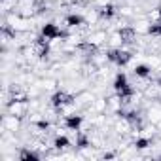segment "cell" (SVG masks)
Returning <instances> with one entry per match:
<instances>
[{
  "mask_svg": "<svg viewBox=\"0 0 161 161\" xmlns=\"http://www.w3.org/2000/svg\"><path fill=\"white\" fill-rule=\"evenodd\" d=\"M66 142H68L66 138H57V146H59V148L61 146H66Z\"/></svg>",
  "mask_w": 161,
  "mask_h": 161,
  "instance_id": "obj_2",
  "label": "cell"
},
{
  "mask_svg": "<svg viewBox=\"0 0 161 161\" xmlns=\"http://www.w3.org/2000/svg\"><path fill=\"white\" fill-rule=\"evenodd\" d=\"M136 72H138L140 76H146V74H148V68H146V66H138V68H136Z\"/></svg>",
  "mask_w": 161,
  "mask_h": 161,
  "instance_id": "obj_1",
  "label": "cell"
},
{
  "mask_svg": "<svg viewBox=\"0 0 161 161\" xmlns=\"http://www.w3.org/2000/svg\"><path fill=\"white\" fill-rule=\"evenodd\" d=\"M78 123H80V119H78V118L76 119H70V125H72V127H74V125H78Z\"/></svg>",
  "mask_w": 161,
  "mask_h": 161,
  "instance_id": "obj_3",
  "label": "cell"
}]
</instances>
